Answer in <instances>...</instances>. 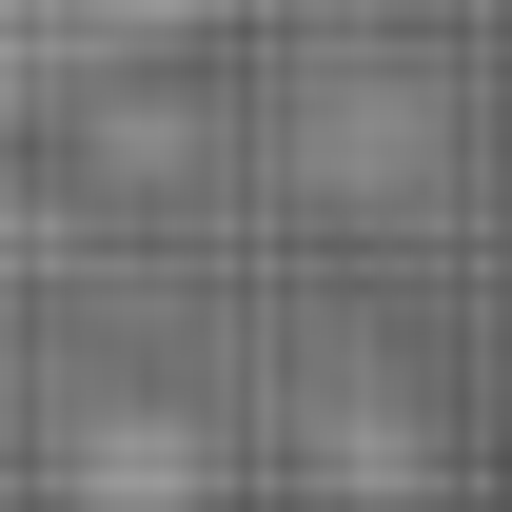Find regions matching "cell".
I'll list each match as a JSON object with an SVG mask.
<instances>
[{
  "label": "cell",
  "instance_id": "obj_2",
  "mask_svg": "<svg viewBox=\"0 0 512 512\" xmlns=\"http://www.w3.org/2000/svg\"><path fill=\"white\" fill-rule=\"evenodd\" d=\"M296 158H316L335 197H414L434 178V99H414L394 60H335L316 99H296Z\"/></svg>",
  "mask_w": 512,
  "mask_h": 512
},
{
  "label": "cell",
  "instance_id": "obj_3",
  "mask_svg": "<svg viewBox=\"0 0 512 512\" xmlns=\"http://www.w3.org/2000/svg\"><path fill=\"white\" fill-rule=\"evenodd\" d=\"M60 493L79 512H217V434H197V414H79Z\"/></svg>",
  "mask_w": 512,
  "mask_h": 512
},
{
  "label": "cell",
  "instance_id": "obj_4",
  "mask_svg": "<svg viewBox=\"0 0 512 512\" xmlns=\"http://www.w3.org/2000/svg\"><path fill=\"white\" fill-rule=\"evenodd\" d=\"M316 434H335V493H375V512H414V493H434V453L375 414V375H335V394H316Z\"/></svg>",
  "mask_w": 512,
  "mask_h": 512
},
{
  "label": "cell",
  "instance_id": "obj_1",
  "mask_svg": "<svg viewBox=\"0 0 512 512\" xmlns=\"http://www.w3.org/2000/svg\"><path fill=\"white\" fill-rule=\"evenodd\" d=\"M217 20V0H0V138L60 119V99H119V79H158Z\"/></svg>",
  "mask_w": 512,
  "mask_h": 512
}]
</instances>
